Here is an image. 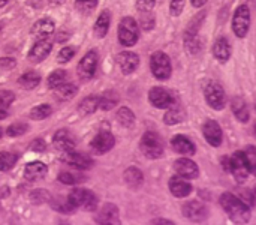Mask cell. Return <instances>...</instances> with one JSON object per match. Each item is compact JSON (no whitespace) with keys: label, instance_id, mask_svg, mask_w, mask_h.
<instances>
[{"label":"cell","instance_id":"19","mask_svg":"<svg viewBox=\"0 0 256 225\" xmlns=\"http://www.w3.org/2000/svg\"><path fill=\"white\" fill-rule=\"evenodd\" d=\"M52 144L56 149H58L60 152H66V150H72L76 146V138L75 135L69 131V129H58L54 134L52 138Z\"/></svg>","mask_w":256,"mask_h":225},{"label":"cell","instance_id":"1","mask_svg":"<svg viewBox=\"0 0 256 225\" xmlns=\"http://www.w3.org/2000/svg\"><path fill=\"white\" fill-rule=\"evenodd\" d=\"M219 203L232 222H236V224H248L249 222L250 209H249L248 203H244L240 197H237L231 192H225L220 195Z\"/></svg>","mask_w":256,"mask_h":225},{"label":"cell","instance_id":"44","mask_svg":"<svg viewBox=\"0 0 256 225\" xmlns=\"http://www.w3.org/2000/svg\"><path fill=\"white\" fill-rule=\"evenodd\" d=\"M184 5H186V0H171V3H170V14L172 17H178L183 12Z\"/></svg>","mask_w":256,"mask_h":225},{"label":"cell","instance_id":"12","mask_svg":"<svg viewBox=\"0 0 256 225\" xmlns=\"http://www.w3.org/2000/svg\"><path fill=\"white\" fill-rule=\"evenodd\" d=\"M60 161L70 165V167H74V168H76V170H88L93 165V161H92L90 156H87L84 153H80V152H75V149L62 152Z\"/></svg>","mask_w":256,"mask_h":225},{"label":"cell","instance_id":"46","mask_svg":"<svg viewBox=\"0 0 256 225\" xmlns=\"http://www.w3.org/2000/svg\"><path fill=\"white\" fill-rule=\"evenodd\" d=\"M30 198H32V201H33V203L39 204V203H44V201H50V198H51V197H50V194H48L46 191L39 189V191L32 192Z\"/></svg>","mask_w":256,"mask_h":225},{"label":"cell","instance_id":"2","mask_svg":"<svg viewBox=\"0 0 256 225\" xmlns=\"http://www.w3.org/2000/svg\"><path fill=\"white\" fill-rule=\"evenodd\" d=\"M140 149H141L142 155L148 159H159L164 156V152H165V146H164L160 135L153 131H147L142 135Z\"/></svg>","mask_w":256,"mask_h":225},{"label":"cell","instance_id":"4","mask_svg":"<svg viewBox=\"0 0 256 225\" xmlns=\"http://www.w3.org/2000/svg\"><path fill=\"white\" fill-rule=\"evenodd\" d=\"M68 200H69V203L75 209L82 207L87 212H94L96 207H98V197H96V194L88 191V189H84V188L72 189L69 192V195H68Z\"/></svg>","mask_w":256,"mask_h":225},{"label":"cell","instance_id":"36","mask_svg":"<svg viewBox=\"0 0 256 225\" xmlns=\"http://www.w3.org/2000/svg\"><path fill=\"white\" fill-rule=\"evenodd\" d=\"M51 114H52V108L48 104H40L30 110V119H33V120H44V119L50 117Z\"/></svg>","mask_w":256,"mask_h":225},{"label":"cell","instance_id":"40","mask_svg":"<svg viewBox=\"0 0 256 225\" xmlns=\"http://www.w3.org/2000/svg\"><path fill=\"white\" fill-rule=\"evenodd\" d=\"M98 6V0H75V8L81 14H92Z\"/></svg>","mask_w":256,"mask_h":225},{"label":"cell","instance_id":"15","mask_svg":"<svg viewBox=\"0 0 256 225\" xmlns=\"http://www.w3.org/2000/svg\"><path fill=\"white\" fill-rule=\"evenodd\" d=\"M202 135L207 143L213 147H219L224 141V132L216 120H207L202 126Z\"/></svg>","mask_w":256,"mask_h":225},{"label":"cell","instance_id":"45","mask_svg":"<svg viewBox=\"0 0 256 225\" xmlns=\"http://www.w3.org/2000/svg\"><path fill=\"white\" fill-rule=\"evenodd\" d=\"M15 101V95L10 90H0V105L2 107H9Z\"/></svg>","mask_w":256,"mask_h":225},{"label":"cell","instance_id":"17","mask_svg":"<svg viewBox=\"0 0 256 225\" xmlns=\"http://www.w3.org/2000/svg\"><path fill=\"white\" fill-rule=\"evenodd\" d=\"M54 30H56V24H54V21H52L51 18H40V20H38V21L32 26L30 35H32L34 39L40 41V39L50 38V36L54 33Z\"/></svg>","mask_w":256,"mask_h":225},{"label":"cell","instance_id":"42","mask_svg":"<svg viewBox=\"0 0 256 225\" xmlns=\"http://www.w3.org/2000/svg\"><path fill=\"white\" fill-rule=\"evenodd\" d=\"M75 56V48L74 47H63L58 54H57V63H68L69 60H72V57Z\"/></svg>","mask_w":256,"mask_h":225},{"label":"cell","instance_id":"49","mask_svg":"<svg viewBox=\"0 0 256 225\" xmlns=\"http://www.w3.org/2000/svg\"><path fill=\"white\" fill-rule=\"evenodd\" d=\"M16 66L15 59L12 57H2L0 59V69H14Z\"/></svg>","mask_w":256,"mask_h":225},{"label":"cell","instance_id":"14","mask_svg":"<svg viewBox=\"0 0 256 225\" xmlns=\"http://www.w3.org/2000/svg\"><path fill=\"white\" fill-rule=\"evenodd\" d=\"M94 222L96 224L104 225H116L120 224V213H118V207L116 204L106 203L104 204L99 212L94 216Z\"/></svg>","mask_w":256,"mask_h":225},{"label":"cell","instance_id":"50","mask_svg":"<svg viewBox=\"0 0 256 225\" xmlns=\"http://www.w3.org/2000/svg\"><path fill=\"white\" fill-rule=\"evenodd\" d=\"M45 141L44 140H40V138H36L32 144H30V150H33V152H38V153H40V152H44L45 150Z\"/></svg>","mask_w":256,"mask_h":225},{"label":"cell","instance_id":"31","mask_svg":"<svg viewBox=\"0 0 256 225\" xmlns=\"http://www.w3.org/2000/svg\"><path fill=\"white\" fill-rule=\"evenodd\" d=\"M98 108H99V96H87L78 105V111L84 116L93 114Z\"/></svg>","mask_w":256,"mask_h":225},{"label":"cell","instance_id":"37","mask_svg":"<svg viewBox=\"0 0 256 225\" xmlns=\"http://www.w3.org/2000/svg\"><path fill=\"white\" fill-rule=\"evenodd\" d=\"M18 156L12 152H0V171H9L16 164Z\"/></svg>","mask_w":256,"mask_h":225},{"label":"cell","instance_id":"27","mask_svg":"<svg viewBox=\"0 0 256 225\" xmlns=\"http://www.w3.org/2000/svg\"><path fill=\"white\" fill-rule=\"evenodd\" d=\"M110 24H111V17H110V14H108L106 11H104V12L98 17V20H96V23H94V27H93L94 36L99 38V39L105 38L106 33H108V30H110Z\"/></svg>","mask_w":256,"mask_h":225},{"label":"cell","instance_id":"9","mask_svg":"<svg viewBox=\"0 0 256 225\" xmlns=\"http://www.w3.org/2000/svg\"><path fill=\"white\" fill-rule=\"evenodd\" d=\"M148 101L154 108H159V110H168V108H171L172 105L177 104L174 95L168 89H164V87H159V86L150 89Z\"/></svg>","mask_w":256,"mask_h":225},{"label":"cell","instance_id":"25","mask_svg":"<svg viewBox=\"0 0 256 225\" xmlns=\"http://www.w3.org/2000/svg\"><path fill=\"white\" fill-rule=\"evenodd\" d=\"M231 108L236 114V117L242 122V123H246L249 122L250 119V114H249V108H248V104L243 98L237 96V98H232L231 99Z\"/></svg>","mask_w":256,"mask_h":225},{"label":"cell","instance_id":"41","mask_svg":"<svg viewBox=\"0 0 256 225\" xmlns=\"http://www.w3.org/2000/svg\"><path fill=\"white\" fill-rule=\"evenodd\" d=\"M27 132V125L26 123H12L10 126L6 128V135L8 137H20Z\"/></svg>","mask_w":256,"mask_h":225},{"label":"cell","instance_id":"53","mask_svg":"<svg viewBox=\"0 0 256 225\" xmlns=\"http://www.w3.org/2000/svg\"><path fill=\"white\" fill-rule=\"evenodd\" d=\"M6 117H8V110H6L4 107L0 105V120H3V119H6Z\"/></svg>","mask_w":256,"mask_h":225},{"label":"cell","instance_id":"16","mask_svg":"<svg viewBox=\"0 0 256 225\" xmlns=\"http://www.w3.org/2000/svg\"><path fill=\"white\" fill-rule=\"evenodd\" d=\"M174 170L177 173V176L186 179V180H192L196 179L200 176V168L198 165L189 159V158H180L174 162Z\"/></svg>","mask_w":256,"mask_h":225},{"label":"cell","instance_id":"22","mask_svg":"<svg viewBox=\"0 0 256 225\" xmlns=\"http://www.w3.org/2000/svg\"><path fill=\"white\" fill-rule=\"evenodd\" d=\"M51 50H52V44L46 39H40L28 51V60L34 62V63L42 62L44 59H46V56L51 53Z\"/></svg>","mask_w":256,"mask_h":225},{"label":"cell","instance_id":"54","mask_svg":"<svg viewBox=\"0 0 256 225\" xmlns=\"http://www.w3.org/2000/svg\"><path fill=\"white\" fill-rule=\"evenodd\" d=\"M48 3H50L51 6H58V5L64 3V0H48Z\"/></svg>","mask_w":256,"mask_h":225},{"label":"cell","instance_id":"33","mask_svg":"<svg viewBox=\"0 0 256 225\" xmlns=\"http://www.w3.org/2000/svg\"><path fill=\"white\" fill-rule=\"evenodd\" d=\"M183 120H184V111H183V108H180L177 104L172 105V107L166 111V114L164 116V122H165L166 125H177V123H180V122H183Z\"/></svg>","mask_w":256,"mask_h":225},{"label":"cell","instance_id":"20","mask_svg":"<svg viewBox=\"0 0 256 225\" xmlns=\"http://www.w3.org/2000/svg\"><path fill=\"white\" fill-rule=\"evenodd\" d=\"M168 188L176 198H186L192 192V185L180 176H172L168 182Z\"/></svg>","mask_w":256,"mask_h":225},{"label":"cell","instance_id":"10","mask_svg":"<svg viewBox=\"0 0 256 225\" xmlns=\"http://www.w3.org/2000/svg\"><path fill=\"white\" fill-rule=\"evenodd\" d=\"M182 213L190 222H202L208 216V209L206 207L204 203L198 200H192L182 206Z\"/></svg>","mask_w":256,"mask_h":225},{"label":"cell","instance_id":"48","mask_svg":"<svg viewBox=\"0 0 256 225\" xmlns=\"http://www.w3.org/2000/svg\"><path fill=\"white\" fill-rule=\"evenodd\" d=\"M154 5L156 0H136V9L140 12H152Z\"/></svg>","mask_w":256,"mask_h":225},{"label":"cell","instance_id":"3","mask_svg":"<svg viewBox=\"0 0 256 225\" xmlns=\"http://www.w3.org/2000/svg\"><path fill=\"white\" fill-rule=\"evenodd\" d=\"M118 42L123 47H134L140 38V24L132 17L122 18L118 24Z\"/></svg>","mask_w":256,"mask_h":225},{"label":"cell","instance_id":"29","mask_svg":"<svg viewBox=\"0 0 256 225\" xmlns=\"http://www.w3.org/2000/svg\"><path fill=\"white\" fill-rule=\"evenodd\" d=\"M39 83H40V75L34 71L26 72L18 78V86L26 89V90H32V89L38 87Z\"/></svg>","mask_w":256,"mask_h":225},{"label":"cell","instance_id":"56","mask_svg":"<svg viewBox=\"0 0 256 225\" xmlns=\"http://www.w3.org/2000/svg\"><path fill=\"white\" fill-rule=\"evenodd\" d=\"M0 138H2V129H0Z\"/></svg>","mask_w":256,"mask_h":225},{"label":"cell","instance_id":"11","mask_svg":"<svg viewBox=\"0 0 256 225\" xmlns=\"http://www.w3.org/2000/svg\"><path fill=\"white\" fill-rule=\"evenodd\" d=\"M98 63H99V56H98V53L94 50L86 53V56L80 60L78 68H76V72H78L80 78L84 80V81L93 78L94 72L98 69Z\"/></svg>","mask_w":256,"mask_h":225},{"label":"cell","instance_id":"23","mask_svg":"<svg viewBox=\"0 0 256 225\" xmlns=\"http://www.w3.org/2000/svg\"><path fill=\"white\" fill-rule=\"evenodd\" d=\"M171 146H172V149L177 152V153H180V155H186V156H192V155H195V144L186 137V135H182V134H178V135H174L172 138H171Z\"/></svg>","mask_w":256,"mask_h":225},{"label":"cell","instance_id":"52","mask_svg":"<svg viewBox=\"0 0 256 225\" xmlns=\"http://www.w3.org/2000/svg\"><path fill=\"white\" fill-rule=\"evenodd\" d=\"M152 224H154V225H160V224L172 225V222H171L170 219H153V221H152Z\"/></svg>","mask_w":256,"mask_h":225},{"label":"cell","instance_id":"13","mask_svg":"<svg viewBox=\"0 0 256 225\" xmlns=\"http://www.w3.org/2000/svg\"><path fill=\"white\" fill-rule=\"evenodd\" d=\"M116 146V137L110 131H100L90 143V149L96 155H104Z\"/></svg>","mask_w":256,"mask_h":225},{"label":"cell","instance_id":"43","mask_svg":"<svg viewBox=\"0 0 256 225\" xmlns=\"http://www.w3.org/2000/svg\"><path fill=\"white\" fill-rule=\"evenodd\" d=\"M244 152V158L249 164V168H250V174H254L256 171V152H255V146H249Z\"/></svg>","mask_w":256,"mask_h":225},{"label":"cell","instance_id":"35","mask_svg":"<svg viewBox=\"0 0 256 225\" xmlns=\"http://www.w3.org/2000/svg\"><path fill=\"white\" fill-rule=\"evenodd\" d=\"M184 48L192 56H195L201 51V41L198 39L196 33H186L184 35Z\"/></svg>","mask_w":256,"mask_h":225},{"label":"cell","instance_id":"39","mask_svg":"<svg viewBox=\"0 0 256 225\" xmlns=\"http://www.w3.org/2000/svg\"><path fill=\"white\" fill-rule=\"evenodd\" d=\"M86 177H81L75 173H69V171H62L58 174V182H62L63 185H78L81 182H84Z\"/></svg>","mask_w":256,"mask_h":225},{"label":"cell","instance_id":"21","mask_svg":"<svg viewBox=\"0 0 256 225\" xmlns=\"http://www.w3.org/2000/svg\"><path fill=\"white\" fill-rule=\"evenodd\" d=\"M46 173H48V167H46V164H44L40 161H32L24 168V176L30 182L42 180L46 176Z\"/></svg>","mask_w":256,"mask_h":225},{"label":"cell","instance_id":"51","mask_svg":"<svg viewBox=\"0 0 256 225\" xmlns=\"http://www.w3.org/2000/svg\"><path fill=\"white\" fill-rule=\"evenodd\" d=\"M207 2L208 0H190V3H192L194 8H202Z\"/></svg>","mask_w":256,"mask_h":225},{"label":"cell","instance_id":"32","mask_svg":"<svg viewBox=\"0 0 256 225\" xmlns=\"http://www.w3.org/2000/svg\"><path fill=\"white\" fill-rule=\"evenodd\" d=\"M50 203H51V207L60 213H64V215H70L74 213L75 207L69 203L68 197H57V198H50Z\"/></svg>","mask_w":256,"mask_h":225},{"label":"cell","instance_id":"38","mask_svg":"<svg viewBox=\"0 0 256 225\" xmlns=\"http://www.w3.org/2000/svg\"><path fill=\"white\" fill-rule=\"evenodd\" d=\"M64 80H66V71H63V69H56V71L51 72L50 77L46 78V84H48L50 89H54L56 86L64 83Z\"/></svg>","mask_w":256,"mask_h":225},{"label":"cell","instance_id":"26","mask_svg":"<svg viewBox=\"0 0 256 225\" xmlns=\"http://www.w3.org/2000/svg\"><path fill=\"white\" fill-rule=\"evenodd\" d=\"M123 179H124L126 185L130 186L132 189H136L144 183V176H142L141 170H138L135 167H129L128 170H124Z\"/></svg>","mask_w":256,"mask_h":225},{"label":"cell","instance_id":"47","mask_svg":"<svg viewBox=\"0 0 256 225\" xmlns=\"http://www.w3.org/2000/svg\"><path fill=\"white\" fill-rule=\"evenodd\" d=\"M142 14V20H141V27L144 30H150L154 27V17L150 12H141Z\"/></svg>","mask_w":256,"mask_h":225},{"label":"cell","instance_id":"24","mask_svg":"<svg viewBox=\"0 0 256 225\" xmlns=\"http://www.w3.org/2000/svg\"><path fill=\"white\" fill-rule=\"evenodd\" d=\"M213 56L218 62L226 63L231 57V45L226 38H219L213 45Z\"/></svg>","mask_w":256,"mask_h":225},{"label":"cell","instance_id":"34","mask_svg":"<svg viewBox=\"0 0 256 225\" xmlns=\"http://www.w3.org/2000/svg\"><path fill=\"white\" fill-rule=\"evenodd\" d=\"M117 120L122 126L124 128H132L135 125V114L130 108L128 107H122L117 111Z\"/></svg>","mask_w":256,"mask_h":225},{"label":"cell","instance_id":"18","mask_svg":"<svg viewBox=\"0 0 256 225\" xmlns=\"http://www.w3.org/2000/svg\"><path fill=\"white\" fill-rule=\"evenodd\" d=\"M117 63L120 66V71L124 75L134 74L140 66V56L136 53H134V51H123V53L118 54Z\"/></svg>","mask_w":256,"mask_h":225},{"label":"cell","instance_id":"6","mask_svg":"<svg viewBox=\"0 0 256 225\" xmlns=\"http://www.w3.org/2000/svg\"><path fill=\"white\" fill-rule=\"evenodd\" d=\"M228 171L232 173L234 179L238 183H244L249 179L250 168H249V164H248V161L244 158L243 150H238L231 158H228Z\"/></svg>","mask_w":256,"mask_h":225},{"label":"cell","instance_id":"7","mask_svg":"<svg viewBox=\"0 0 256 225\" xmlns=\"http://www.w3.org/2000/svg\"><path fill=\"white\" fill-rule=\"evenodd\" d=\"M232 32L237 38H246L249 33V27H250V9L248 5H242L237 8L234 17H232V23H231Z\"/></svg>","mask_w":256,"mask_h":225},{"label":"cell","instance_id":"30","mask_svg":"<svg viewBox=\"0 0 256 225\" xmlns=\"http://www.w3.org/2000/svg\"><path fill=\"white\" fill-rule=\"evenodd\" d=\"M118 102V95L114 90H106L104 92L102 96H99V108L104 111H110L112 110Z\"/></svg>","mask_w":256,"mask_h":225},{"label":"cell","instance_id":"5","mask_svg":"<svg viewBox=\"0 0 256 225\" xmlns=\"http://www.w3.org/2000/svg\"><path fill=\"white\" fill-rule=\"evenodd\" d=\"M150 69L156 80H159V81L170 80V77L172 74V68H171V60H170L168 54H165L164 51L153 53L150 57Z\"/></svg>","mask_w":256,"mask_h":225},{"label":"cell","instance_id":"8","mask_svg":"<svg viewBox=\"0 0 256 225\" xmlns=\"http://www.w3.org/2000/svg\"><path fill=\"white\" fill-rule=\"evenodd\" d=\"M204 96H206V101L207 104L216 110V111H220L225 108L226 105V95H225V90L224 87L218 83V81H210L206 89H204Z\"/></svg>","mask_w":256,"mask_h":225},{"label":"cell","instance_id":"55","mask_svg":"<svg viewBox=\"0 0 256 225\" xmlns=\"http://www.w3.org/2000/svg\"><path fill=\"white\" fill-rule=\"evenodd\" d=\"M8 2H9V0H0V8L6 6V5H8Z\"/></svg>","mask_w":256,"mask_h":225},{"label":"cell","instance_id":"28","mask_svg":"<svg viewBox=\"0 0 256 225\" xmlns=\"http://www.w3.org/2000/svg\"><path fill=\"white\" fill-rule=\"evenodd\" d=\"M52 90H54V95H56L60 101H69V99H72V98L76 95V92H78L76 86L72 84V83H62V84L56 86Z\"/></svg>","mask_w":256,"mask_h":225}]
</instances>
